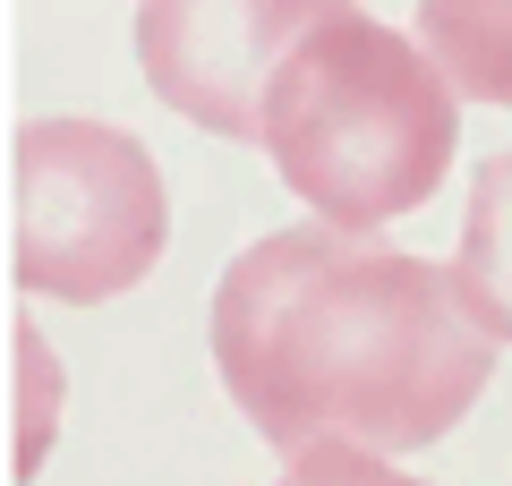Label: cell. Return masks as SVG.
Returning <instances> with one entry per match:
<instances>
[{
    "label": "cell",
    "mask_w": 512,
    "mask_h": 486,
    "mask_svg": "<svg viewBox=\"0 0 512 486\" xmlns=\"http://www.w3.org/2000/svg\"><path fill=\"white\" fill-rule=\"evenodd\" d=\"M163 239V171L128 128L26 120L9 137V282L26 299L103 307L154 273Z\"/></svg>",
    "instance_id": "cell-3"
},
{
    "label": "cell",
    "mask_w": 512,
    "mask_h": 486,
    "mask_svg": "<svg viewBox=\"0 0 512 486\" xmlns=\"http://www.w3.org/2000/svg\"><path fill=\"white\" fill-rule=\"evenodd\" d=\"M419 43L461 103L512 111V0H419Z\"/></svg>",
    "instance_id": "cell-6"
},
{
    "label": "cell",
    "mask_w": 512,
    "mask_h": 486,
    "mask_svg": "<svg viewBox=\"0 0 512 486\" xmlns=\"http://www.w3.org/2000/svg\"><path fill=\"white\" fill-rule=\"evenodd\" d=\"M461 94L427 60L419 35H393L367 9L325 18L282 60L256 145L274 154L282 188L333 231H384L419 214L453 171Z\"/></svg>",
    "instance_id": "cell-2"
},
{
    "label": "cell",
    "mask_w": 512,
    "mask_h": 486,
    "mask_svg": "<svg viewBox=\"0 0 512 486\" xmlns=\"http://www.w3.org/2000/svg\"><path fill=\"white\" fill-rule=\"evenodd\" d=\"M282 486H427V478H402L384 452H359V444H316L282 469Z\"/></svg>",
    "instance_id": "cell-7"
},
{
    "label": "cell",
    "mask_w": 512,
    "mask_h": 486,
    "mask_svg": "<svg viewBox=\"0 0 512 486\" xmlns=\"http://www.w3.org/2000/svg\"><path fill=\"white\" fill-rule=\"evenodd\" d=\"M214 367L282 461L316 444L402 461L470 418L495 342L470 324L453 265L384 248L376 231L299 222L231 256L214 290Z\"/></svg>",
    "instance_id": "cell-1"
},
{
    "label": "cell",
    "mask_w": 512,
    "mask_h": 486,
    "mask_svg": "<svg viewBox=\"0 0 512 486\" xmlns=\"http://www.w3.org/2000/svg\"><path fill=\"white\" fill-rule=\"evenodd\" d=\"M359 0H137V69L154 103L214 137H256L282 60Z\"/></svg>",
    "instance_id": "cell-4"
},
{
    "label": "cell",
    "mask_w": 512,
    "mask_h": 486,
    "mask_svg": "<svg viewBox=\"0 0 512 486\" xmlns=\"http://www.w3.org/2000/svg\"><path fill=\"white\" fill-rule=\"evenodd\" d=\"M453 290L487 342H512V145H495L470 171V214H461Z\"/></svg>",
    "instance_id": "cell-5"
}]
</instances>
